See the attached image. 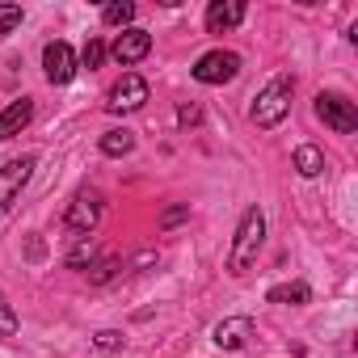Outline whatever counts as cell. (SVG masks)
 Instances as JSON below:
<instances>
[{
    "instance_id": "6da1fadb",
    "label": "cell",
    "mask_w": 358,
    "mask_h": 358,
    "mask_svg": "<svg viewBox=\"0 0 358 358\" xmlns=\"http://www.w3.org/2000/svg\"><path fill=\"white\" fill-rule=\"evenodd\" d=\"M262 241H266V220H262V211L253 207V211H245V220H241V228H236V241H232V253H228V270H232V274H245V270L257 262Z\"/></svg>"
},
{
    "instance_id": "7a4b0ae2",
    "label": "cell",
    "mask_w": 358,
    "mask_h": 358,
    "mask_svg": "<svg viewBox=\"0 0 358 358\" xmlns=\"http://www.w3.org/2000/svg\"><path fill=\"white\" fill-rule=\"evenodd\" d=\"M291 93H295V80L291 76H274L253 101V122L257 127H278L287 118V110H291Z\"/></svg>"
},
{
    "instance_id": "3957f363",
    "label": "cell",
    "mask_w": 358,
    "mask_h": 358,
    "mask_svg": "<svg viewBox=\"0 0 358 358\" xmlns=\"http://www.w3.org/2000/svg\"><path fill=\"white\" fill-rule=\"evenodd\" d=\"M316 118H320L324 127H333L337 135H354V131H358V110H354V101L341 97V93H320V97H316Z\"/></svg>"
},
{
    "instance_id": "277c9868",
    "label": "cell",
    "mask_w": 358,
    "mask_h": 358,
    "mask_svg": "<svg viewBox=\"0 0 358 358\" xmlns=\"http://www.w3.org/2000/svg\"><path fill=\"white\" fill-rule=\"evenodd\" d=\"M30 173H34V156H17V160H9L5 169H0V215L17 203V194L30 182Z\"/></svg>"
},
{
    "instance_id": "5b68a950",
    "label": "cell",
    "mask_w": 358,
    "mask_h": 358,
    "mask_svg": "<svg viewBox=\"0 0 358 358\" xmlns=\"http://www.w3.org/2000/svg\"><path fill=\"white\" fill-rule=\"evenodd\" d=\"M236 72H241V55L236 51H211V55H203L194 64V80H203V85H224Z\"/></svg>"
},
{
    "instance_id": "8992f818",
    "label": "cell",
    "mask_w": 358,
    "mask_h": 358,
    "mask_svg": "<svg viewBox=\"0 0 358 358\" xmlns=\"http://www.w3.org/2000/svg\"><path fill=\"white\" fill-rule=\"evenodd\" d=\"M143 101H148V80L135 76V72H127V76L110 89V101H106V106H110L114 114H131V110H139Z\"/></svg>"
},
{
    "instance_id": "52a82bcc",
    "label": "cell",
    "mask_w": 358,
    "mask_h": 358,
    "mask_svg": "<svg viewBox=\"0 0 358 358\" xmlns=\"http://www.w3.org/2000/svg\"><path fill=\"white\" fill-rule=\"evenodd\" d=\"M97 220H101V199H97V194H76V203H72L68 215H64L68 232H76V236H89V232L97 228Z\"/></svg>"
},
{
    "instance_id": "ba28073f",
    "label": "cell",
    "mask_w": 358,
    "mask_h": 358,
    "mask_svg": "<svg viewBox=\"0 0 358 358\" xmlns=\"http://www.w3.org/2000/svg\"><path fill=\"white\" fill-rule=\"evenodd\" d=\"M43 64H47V80H51V85H68V80L76 76V55H72L68 43H47Z\"/></svg>"
},
{
    "instance_id": "9c48e42d",
    "label": "cell",
    "mask_w": 358,
    "mask_h": 358,
    "mask_svg": "<svg viewBox=\"0 0 358 358\" xmlns=\"http://www.w3.org/2000/svg\"><path fill=\"white\" fill-rule=\"evenodd\" d=\"M148 51H152V34H143V30H127V34H118V43L110 47V55H114L118 64H139Z\"/></svg>"
},
{
    "instance_id": "30bf717a",
    "label": "cell",
    "mask_w": 358,
    "mask_h": 358,
    "mask_svg": "<svg viewBox=\"0 0 358 358\" xmlns=\"http://www.w3.org/2000/svg\"><path fill=\"white\" fill-rule=\"evenodd\" d=\"M249 337H253V320L249 316H232V320H220L215 324V345L220 350H241Z\"/></svg>"
},
{
    "instance_id": "8fae6325",
    "label": "cell",
    "mask_w": 358,
    "mask_h": 358,
    "mask_svg": "<svg viewBox=\"0 0 358 358\" xmlns=\"http://www.w3.org/2000/svg\"><path fill=\"white\" fill-rule=\"evenodd\" d=\"M245 22V5H236V0H215V5L207 9V30L211 34H224V30H232V26H241Z\"/></svg>"
},
{
    "instance_id": "7c38bea8",
    "label": "cell",
    "mask_w": 358,
    "mask_h": 358,
    "mask_svg": "<svg viewBox=\"0 0 358 358\" xmlns=\"http://www.w3.org/2000/svg\"><path fill=\"white\" fill-rule=\"evenodd\" d=\"M30 118H34V101H30V97L13 101L5 114H0V139H13V135H17V131L30 122Z\"/></svg>"
},
{
    "instance_id": "4fadbf2b",
    "label": "cell",
    "mask_w": 358,
    "mask_h": 358,
    "mask_svg": "<svg viewBox=\"0 0 358 358\" xmlns=\"http://www.w3.org/2000/svg\"><path fill=\"white\" fill-rule=\"evenodd\" d=\"M295 169H299L303 177H316V173L324 169V156H320V148H312V143L295 148Z\"/></svg>"
},
{
    "instance_id": "5bb4252c",
    "label": "cell",
    "mask_w": 358,
    "mask_h": 358,
    "mask_svg": "<svg viewBox=\"0 0 358 358\" xmlns=\"http://www.w3.org/2000/svg\"><path fill=\"white\" fill-rule=\"evenodd\" d=\"M131 148H135V135L131 131H106L101 135V152L106 156H127Z\"/></svg>"
},
{
    "instance_id": "9a60e30c",
    "label": "cell",
    "mask_w": 358,
    "mask_h": 358,
    "mask_svg": "<svg viewBox=\"0 0 358 358\" xmlns=\"http://www.w3.org/2000/svg\"><path fill=\"white\" fill-rule=\"evenodd\" d=\"M308 299H312L308 282H287V287H274L270 291V303H308Z\"/></svg>"
},
{
    "instance_id": "2e32d148",
    "label": "cell",
    "mask_w": 358,
    "mask_h": 358,
    "mask_svg": "<svg viewBox=\"0 0 358 358\" xmlns=\"http://www.w3.org/2000/svg\"><path fill=\"white\" fill-rule=\"evenodd\" d=\"M131 17H135V5H106L101 9V22L106 26H127Z\"/></svg>"
},
{
    "instance_id": "e0dca14e",
    "label": "cell",
    "mask_w": 358,
    "mask_h": 358,
    "mask_svg": "<svg viewBox=\"0 0 358 358\" xmlns=\"http://www.w3.org/2000/svg\"><path fill=\"white\" fill-rule=\"evenodd\" d=\"M17 333V312L5 303V295H0V337H13Z\"/></svg>"
},
{
    "instance_id": "ac0fdd59",
    "label": "cell",
    "mask_w": 358,
    "mask_h": 358,
    "mask_svg": "<svg viewBox=\"0 0 358 358\" xmlns=\"http://www.w3.org/2000/svg\"><path fill=\"white\" fill-rule=\"evenodd\" d=\"M17 22H22V5H0V38H5Z\"/></svg>"
},
{
    "instance_id": "d6986e66",
    "label": "cell",
    "mask_w": 358,
    "mask_h": 358,
    "mask_svg": "<svg viewBox=\"0 0 358 358\" xmlns=\"http://www.w3.org/2000/svg\"><path fill=\"white\" fill-rule=\"evenodd\" d=\"M101 59H106V43L101 38H89L85 43V68H101Z\"/></svg>"
},
{
    "instance_id": "ffe728a7",
    "label": "cell",
    "mask_w": 358,
    "mask_h": 358,
    "mask_svg": "<svg viewBox=\"0 0 358 358\" xmlns=\"http://www.w3.org/2000/svg\"><path fill=\"white\" fill-rule=\"evenodd\" d=\"M93 253H97V249H93V241H80V245L68 253V266H72V270H76V266H85V262L93 266Z\"/></svg>"
},
{
    "instance_id": "44dd1931",
    "label": "cell",
    "mask_w": 358,
    "mask_h": 358,
    "mask_svg": "<svg viewBox=\"0 0 358 358\" xmlns=\"http://www.w3.org/2000/svg\"><path fill=\"white\" fill-rule=\"evenodd\" d=\"M194 122H203L199 106H182V110H177V127H194Z\"/></svg>"
},
{
    "instance_id": "7402d4cb",
    "label": "cell",
    "mask_w": 358,
    "mask_h": 358,
    "mask_svg": "<svg viewBox=\"0 0 358 358\" xmlns=\"http://www.w3.org/2000/svg\"><path fill=\"white\" fill-rule=\"evenodd\" d=\"M190 215V207H169L164 215H160V228H173V224H182Z\"/></svg>"
},
{
    "instance_id": "603a6c76",
    "label": "cell",
    "mask_w": 358,
    "mask_h": 358,
    "mask_svg": "<svg viewBox=\"0 0 358 358\" xmlns=\"http://www.w3.org/2000/svg\"><path fill=\"white\" fill-rule=\"evenodd\" d=\"M97 345L101 350H122V337L118 333H97Z\"/></svg>"
}]
</instances>
